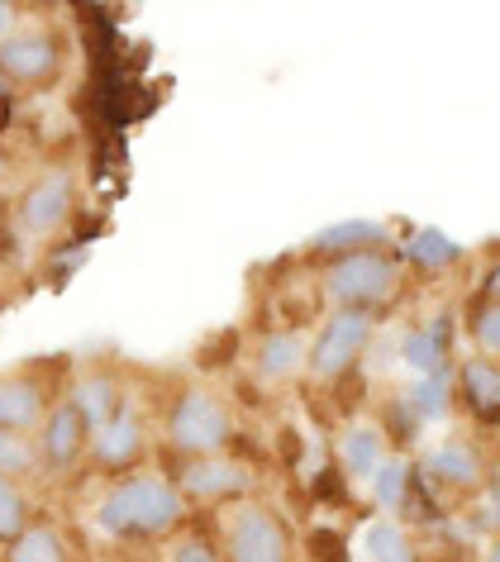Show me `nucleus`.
<instances>
[{
  "label": "nucleus",
  "mask_w": 500,
  "mask_h": 562,
  "mask_svg": "<svg viewBox=\"0 0 500 562\" xmlns=\"http://www.w3.org/2000/svg\"><path fill=\"white\" fill-rule=\"evenodd\" d=\"M219 558L225 562H296L286 519L262 501L229 505L225 529H219Z\"/></svg>",
  "instance_id": "nucleus-4"
},
{
  "label": "nucleus",
  "mask_w": 500,
  "mask_h": 562,
  "mask_svg": "<svg viewBox=\"0 0 500 562\" xmlns=\"http://www.w3.org/2000/svg\"><path fill=\"white\" fill-rule=\"evenodd\" d=\"M95 529L115 543H162L182 529L186 496L162 472H129L95 501Z\"/></svg>",
  "instance_id": "nucleus-1"
},
{
  "label": "nucleus",
  "mask_w": 500,
  "mask_h": 562,
  "mask_svg": "<svg viewBox=\"0 0 500 562\" xmlns=\"http://www.w3.org/2000/svg\"><path fill=\"white\" fill-rule=\"evenodd\" d=\"M448 348H453V329H448V315H439V319H424V325L406 329L400 362L414 376H434V372H448Z\"/></svg>",
  "instance_id": "nucleus-16"
},
{
  "label": "nucleus",
  "mask_w": 500,
  "mask_h": 562,
  "mask_svg": "<svg viewBox=\"0 0 500 562\" xmlns=\"http://www.w3.org/2000/svg\"><path fill=\"white\" fill-rule=\"evenodd\" d=\"M72 210H77V172L67 162H53L20 195V205H15L20 234L24 238H53L67 220H72Z\"/></svg>",
  "instance_id": "nucleus-6"
},
{
  "label": "nucleus",
  "mask_w": 500,
  "mask_h": 562,
  "mask_svg": "<svg viewBox=\"0 0 500 562\" xmlns=\"http://www.w3.org/2000/svg\"><path fill=\"white\" fill-rule=\"evenodd\" d=\"M481 562H500V539H496L491 548H486V558H481Z\"/></svg>",
  "instance_id": "nucleus-31"
},
{
  "label": "nucleus",
  "mask_w": 500,
  "mask_h": 562,
  "mask_svg": "<svg viewBox=\"0 0 500 562\" xmlns=\"http://www.w3.org/2000/svg\"><path fill=\"white\" fill-rule=\"evenodd\" d=\"M481 296H486V301H496V305H500V262L491 267V272H486V281H481Z\"/></svg>",
  "instance_id": "nucleus-30"
},
{
  "label": "nucleus",
  "mask_w": 500,
  "mask_h": 562,
  "mask_svg": "<svg viewBox=\"0 0 500 562\" xmlns=\"http://www.w3.org/2000/svg\"><path fill=\"white\" fill-rule=\"evenodd\" d=\"M467 258V248L457 244L453 234L434 229V224H420V229L406 234V244H400V262L420 267V272H448V267H457Z\"/></svg>",
  "instance_id": "nucleus-17"
},
{
  "label": "nucleus",
  "mask_w": 500,
  "mask_h": 562,
  "mask_svg": "<svg viewBox=\"0 0 500 562\" xmlns=\"http://www.w3.org/2000/svg\"><path fill=\"white\" fill-rule=\"evenodd\" d=\"M148 443H152V434H148V425L138 419L129 405L110 419L105 429H95L91 434V462L101 472H134L138 462H144V453H148Z\"/></svg>",
  "instance_id": "nucleus-10"
},
{
  "label": "nucleus",
  "mask_w": 500,
  "mask_h": 562,
  "mask_svg": "<svg viewBox=\"0 0 500 562\" xmlns=\"http://www.w3.org/2000/svg\"><path fill=\"white\" fill-rule=\"evenodd\" d=\"M457 386H463V401L471 405V415L496 425L500 419V362L491 358H471L457 372Z\"/></svg>",
  "instance_id": "nucleus-19"
},
{
  "label": "nucleus",
  "mask_w": 500,
  "mask_h": 562,
  "mask_svg": "<svg viewBox=\"0 0 500 562\" xmlns=\"http://www.w3.org/2000/svg\"><path fill=\"white\" fill-rule=\"evenodd\" d=\"M386 458H391V453H386V434L377 425H349V429H343L339 462H343V472H349V476H357V482H372Z\"/></svg>",
  "instance_id": "nucleus-18"
},
{
  "label": "nucleus",
  "mask_w": 500,
  "mask_h": 562,
  "mask_svg": "<svg viewBox=\"0 0 500 562\" xmlns=\"http://www.w3.org/2000/svg\"><path fill=\"white\" fill-rule=\"evenodd\" d=\"M15 30H20V10L10 5V0H0V44H5Z\"/></svg>",
  "instance_id": "nucleus-29"
},
{
  "label": "nucleus",
  "mask_w": 500,
  "mask_h": 562,
  "mask_svg": "<svg viewBox=\"0 0 500 562\" xmlns=\"http://www.w3.org/2000/svg\"><path fill=\"white\" fill-rule=\"evenodd\" d=\"M30 501H24L20 482H10V476H0V543H15L24 529H30Z\"/></svg>",
  "instance_id": "nucleus-24"
},
{
  "label": "nucleus",
  "mask_w": 500,
  "mask_h": 562,
  "mask_svg": "<svg viewBox=\"0 0 500 562\" xmlns=\"http://www.w3.org/2000/svg\"><path fill=\"white\" fill-rule=\"evenodd\" d=\"M10 172V158H5V153H0V177H5Z\"/></svg>",
  "instance_id": "nucleus-32"
},
{
  "label": "nucleus",
  "mask_w": 500,
  "mask_h": 562,
  "mask_svg": "<svg viewBox=\"0 0 500 562\" xmlns=\"http://www.w3.org/2000/svg\"><path fill=\"white\" fill-rule=\"evenodd\" d=\"M420 472L429 476V482L453 486V491H477V486H486V462H481V453L467 439H443V443H434L424 453Z\"/></svg>",
  "instance_id": "nucleus-13"
},
{
  "label": "nucleus",
  "mask_w": 500,
  "mask_h": 562,
  "mask_svg": "<svg viewBox=\"0 0 500 562\" xmlns=\"http://www.w3.org/2000/svg\"><path fill=\"white\" fill-rule=\"evenodd\" d=\"M38 468H44V462H38L34 439H24V434H5V429H0V476L20 482V476H34Z\"/></svg>",
  "instance_id": "nucleus-25"
},
{
  "label": "nucleus",
  "mask_w": 500,
  "mask_h": 562,
  "mask_svg": "<svg viewBox=\"0 0 500 562\" xmlns=\"http://www.w3.org/2000/svg\"><path fill=\"white\" fill-rule=\"evenodd\" d=\"M305 358H310V344H305L296 329H272V334H262L258 339L253 372H258V382L282 386L296 372H305Z\"/></svg>",
  "instance_id": "nucleus-15"
},
{
  "label": "nucleus",
  "mask_w": 500,
  "mask_h": 562,
  "mask_svg": "<svg viewBox=\"0 0 500 562\" xmlns=\"http://www.w3.org/2000/svg\"><path fill=\"white\" fill-rule=\"evenodd\" d=\"M5 562H72V548H67V539L53 525H30L10 543Z\"/></svg>",
  "instance_id": "nucleus-22"
},
{
  "label": "nucleus",
  "mask_w": 500,
  "mask_h": 562,
  "mask_svg": "<svg viewBox=\"0 0 500 562\" xmlns=\"http://www.w3.org/2000/svg\"><path fill=\"white\" fill-rule=\"evenodd\" d=\"M363 553H367V562H420L410 533L400 529L396 519H372L363 529Z\"/></svg>",
  "instance_id": "nucleus-23"
},
{
  "label": "nucleus",
  "mask_w": 500,
  "mask_h": 562,
  "mask_svg": "<svg viewBox=\"0 0 500 562\" xmlns=\"http://www.w3.org/2000/svg\"><path fill=\"white\" fill-rule=\"evenodd\" d=\"M410 482H414V468H410V458H386L382 468H377V476H372V505L377 510H386V515H400L406 510V501H410Z\"/></svg>",
  "instance_id": "nucleus-21"
},
{
  "label": "nucleus",
  "mask_w": 500,
  "mask_h": 562,
  "mask_svg": "<svg viewBox=\"0 0 500 562\" xmlns=\"http://www.w3.org/2000/svg\"><path fill=\"white\" fill-rule=\"evenodd\" d=\"M162 439L182 462L191 458H219L234 439V415L229 405L219 401V391L211 386H182L167 411V425H162Z\"/></svg>",
  "instance_id": "nucleus-2"
},
{
  "label": "nucleus",
  "mask_w": 500,
  "mask_h": 562,
  "mask_svg": "<svg viewBox=\"0 0 500 562\" xmlns=\"http://www.w3.org/2000/svg\"><path fill=\"white\" fill-rule=\"evenodd\" d=\"M177 491L196 505H243L258 491V472L248 462L219 453V458H191L182 462V472L172 476Z\"/></svg>",
  "instance_id": "nucleus-7"
},
{
  "label": "nucleus",
  "mask_w": 500,
  "mask_h": 562,
  "mask_svg": "<svg viewBox=\"0 0 500 562\" xmlns=\"http://www.w3.org/2000/svg\"><path fill=\"white\" fill-rule=\"evenodd\" d=\"M391 244V224L386 220H367V215H349V220H333L325 229L310 234V252L319 258H353V252H372Z\"/></svg>",
  "instance_id": "nucleus-12"
},
{
  "label": "nucleus",
  "mask_w": 500,
  "mask_h": 562,
  "mask_svg": "<svg viewBox=\"0 0 500 562\" xmlns=\"http://www.w3.org/2000/svg\"><path fill=\"white\" fill-rule=\"evenodd\" d=\"M372 334H377V315L372 311H333L310 339L305 372H310L315 382H339V376H349L357 368V358L367 353Z\"/></svg>",
  "instance_id": "nucleus-5"
},
{
  "label": "nucleus",
  "mask_w": 500,
  "mask_h": 562,
  "mask_svg": "<svg viewBox=\"0 0 500 562\" xmlns=\"http://www.w3.org/2000/svg\"><path fill=\"white\" fill-rule=\"evenodd\" d=\"M34 448L48 472H67L91 453V425L77 415L72 401H53V411L44 415V425H38Z\"/></svg>",
  "instance_id": "nucleus-9"
},
{
  "label": "nucleus",
  "mask_w": 500,
  "mask_h": 562,
  "mask_svg": "<svg viewBox=\"0 0 500 562\" xmlns=\"http://www.w3.org/2000/svg\"><path fill=\"white\" fill-rule=\"evenodd\" d=\"M67 401L77 405V415L95 429H105L110 419H115L124 411V386H120V376L115 372H105V368H95V372H81L72 391H67Z\"/></svg>",
  "instance_id": "nucleus-14"
},
{
  "label": "nucleus",
  "mask_w": 500,
  "mask_h": 562,
  "mask_svg": "<svg viewBox=\"0 0 500 562\" xmlns=\"http://www.w3.org/2000/svg\"><path fill=\"white\" fill-rule=\"evenodd\" d=\"M53 411L48 401V386L30 372H15V376H0V429L5 434H38L44 415Z\"/></svg>",
  "instance_id": "nucleus-11"
},
{
  "label": "nucleus",
  "mask_w": 500,
  "mask_h": 562,
  "mask_svg": "<svg viewBox=\"0 0 500 562\" xmlns=\"http://www.w3.org/2000/svg\"><path fill=\"white\" fill-rule=\"evenodd\" d=\"M400 291V258L386 248L353 252V258H333L325 267V296L339 311H372L377 315L386 301H396Z\"/></svg>",
  "instance_id": "nucleus-3"
},
{
  "label": "nucleus",
  "mask_w": 500,
  "mask_h": 562,
  "mask_svg": "<svg viewBox=\"0 0 500 562\" xmlns=\"http://www.w3.org/2000/svg\"><path fill=\"white\" fill-rule=\"evenodd\" d=\"M471 339H477L481 358H500V305L496 301H486L477 311V319H471Z\"/></svg>",
  "instance_id": "nucleus-27"
},
{
  "label": "nucleus",
  "mask_w": 500,
  "mask_h": 562,
  "mask_svg": "<svg viewBox=\"0 0 500 562\" xmlns=\"http://www.w3.org/2000/svg\"><path fill=\"white\" fill-rule=\"evenodd\" d=\"M162 562H225V558H219V543H211L205 533H177L162 548Z\"/></svg>",
  "instance_id": "nucleus-26"
},
{
  "label": "nucleus",
  "mask_w": 500,
  "mask_h": 562,
  "mask_svg": "<svg viewBox=\"0 0 500 562\" xmlns=\"http://www.w3.org/2000/svg\"><path fill=\"white\" fill-rule=\"evenodd\" d=\"M477 525L491 529L500 539V476H491V482L481 486V501H477Z\"/></svg>",
  "instance_id": "nucleus-28"
},
{
  "label": "nucleus",
  "mask_w": 500,
  "mask_h": 562,
  "mask_svg": "<svg viewBox=\"0 0 500 562\" xmlns=\"http://www.w3.org/2000/svg\"><path fill=\"white\" fill-rule=\"evenodd\" d=\"M406 411L420 419V425H439V419H448V411H453V376L448 372L414 376L410 391H406Z\"/></svg>",
  "instance_id": "nucleus-20"
},
{
  "label": "nucleus",
  "mask_w": 500,
  "mask_h": 562,
  "mask_svg": "<svg viewBox=\"0 0 500 562\" xmlns=\"http://www.w3.org/2000/svg\"><path fill=\"white\" fill-rule=\"evenodd\" d=\"M63 67V44L53 30H15L0 44V77L15 87H44Z\"/></svg>",
  "instance_id": "nucleus-8"
}]
</instances>
